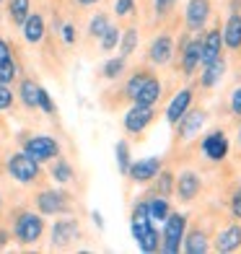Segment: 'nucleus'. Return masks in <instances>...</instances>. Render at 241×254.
<instances>
[{
  "mask_svg": "<svg viewBox=\"0 0 241 254\" xmlns=\"http://www.w3.org/2000/svg\"><path fill=\"white\" fill-rule=\"evenodd\" d=\"M114 158H117L120 174L127 177V169H130V164H132V156H130V143H127V140H117V143H114Z\"/></svg>",
  "mask_w": 241,
  "mask_h": 254,
  "instance_id": "7c9ffc66",
  "label": "nucleus"
},
{
  "mask_svg": "<svg viewBox=\"0 0 241 254\" xmlns=\"http://www.w3.org/2000/svg\"><path fill=\"white\" fill-rule=\"evenodd\" d=\"M18 78V63L10 50V42L0 37V83H13Z\"/></svg>",
  "mask_w": 241,
  "mask_h": 254,
  "instance_id": "f3484780",
  "label": "nucleus"
},
{
  "mask_svg": "<svg viewBox=\"0 0 241 254\" xmlns=\"http://www.w3.org/2000/svg\"><path fill=\"white\" fill-rule=\"evenodd\" d=\"M37 207L42 215H67L70 213V200L62 190H42L37 194Z\"/></svg>",
  "mask_w": 241,
  "mask_h": 254,
  "instance_id": "0eeeda50",
  "label": "nucleus"
},
{
  "mask_svg": "<svg viewBox=\"0 0 241 254\" xmlns=\"http://www.w3.org/2000/svg\"><path fill=\"white\" fill-rule=\"evenodd\" d=\"M200 37H184L179 44V50H181V73H184L187 78L194 75V70L200 67Z\"/></svg>",
  "mask_w": 241,
  "mask_h": 254,
  "instance_id": "4468645a",
  "label": "nucleus"
},
{
  "mask_svg": "<svg viewBox=\"0 0 241 254\" xmlns=\"http://www.w3.org/2000/svg\"><path fill=\"white\" fill-rule=\"evenodd\" d=\"M161 94H164V86H161V80L156 75H148L145 83L140 86V91H137V96L132 99V104H143V107H156Z\"/></svg>",
  "mask_w": 241,
  "mask_h": 254,
  "instance_id": "aec40b11",
  "label": "nucleus"
},
{
  "mask_svg": "<svg viewBox=\"0 0 241 254\" xmlns=\"http://www.w3.org/2000/svg\"><path fill=\"white\" fill-rule=\"evenodd\" d=\"M130 231H132V239L137 241V249L145 252V254H153L161 249V234L156 223L151 221V218H132L130 221Z\"/></svg>",
  "mask_w": 241,
  "mask_h": 254,
  "instance_id": "20e7f679",
  "label": "nucleus"
},
{
  "mask_svg": "<svg viewBox=\"0 0 241 254\" xmlns=\"http://www.w3.org/2000/svg\"><path fill=\"white\" fill-rule=\"evenodd\" d=\"M181 252L184 254H208L210 252V241L205 236V231H189L184 234V241H181Z\"/></svg>",
  "mask_w": 241,
  "mask_h": 254,
  "instance_id": "b1692460",
  "label": "nucleus"
},
{
  "mask_svg": "<svg viewBox=\"0 0 241 254\" xmlns=\"http://www.w3.org/2000/svg\"><path fill=\"white\" fill-rule=\"evenodd\" d=\"M13 88H10V83H0V112H8L10 107H13Z\"/></svg>",
  "mask_w": 241,
  "mask_h": 254,
  "instance_id": "e433bc0d",
  "label": "nucleus"
},
{
  "mask_svg": "<svg viewBox=\"0 0 241 254\" xmlns=\"http://www.w3.org/2000/svg\"><path fill=\"white\" fill-rule=\"evenodd\" d=\"M164 169V158L161 156H145V158H137L130 164L127 169V177L135 182V184H148L158 177V171Z\"/></svg>",
  "mask_w": 241,
  "mask_h": 254,
  "instance_id": "9d476101",
  "label": "nucleus"
},
{
  "mask_svg": "<svg viewBox=\"0 0 241 254\" xmlns=\"http://www.w3.org/2000/svg\"><path fill=\"white\" fill-rule=\"evenodd\" d=\"M200 151H202V156L208 158V161H213V164H221V161L228 158L231 140H228V135H226L223 130H210L208 135L202 137Z\"/></svg>",
  "mask_w": 241,
  "mask_h": 254,
  "instance_id": "423d86ee",
  "label": "nucleus"
},
{
  "mask_svg": "<svg viewBox=\"0 0 241 254\" xmlns=\"http://www.w3.org/2000/svg\"><path fill=\"white\" fill-rule=\"evenodd\" d=\"M231 215L241 221V187H236L234 197H231Z\"/></svg>",
  "mask_w": 241,
  "mask_h": 254,
  "instance_id": "a19ab883",
  "label": "nucleus"
},
{
  "mask_svg": "<svg viewBox=\"0 0 241 254\" xmlns=\"http://www.w3.org/2000/svg\"><path fill=\"white\" fill-rule=\"evenodd\" d=\"M228 70V65L223 57H218V60L208 63V65H202V73H200V86L202 88H215V86H221V80Z\"/></svg>",
  "mask_w": 241,
  "mask_h": 254,
  "instance_id": "4be33fe9",
  "label": "nucleus"
},
{
  "mask_svg": "<svg viewBox=\"0 0 241 254\" xmlns=\"http://www.w3.org/2000/svg\"><path fill=\"white\" fill-rule=\"evenodd\" d=\"M192 107V88H179L177 96L169 101L166 107V122L169 125H177L181 117H184V112Z\"/></svg>",
  "mask_w": 241,
  "mask_h": 254,
  "instance_id": "6ab92c4d",
  "label": "nucleus"
},
{
  "mask_svg": "<svg viewBox=\"0 0 241 254\" xmlns=\"http://www.w3.org/2000/svg\"><path fill=\"white\" fill-rule=\"evenodd\" d=\"M200 190H202V179H200V174H194V171H181L174 182V192L179 194L181 202H192L200 194Z\"/></svg>",
  "mask_w": 241,
  "mask_h": 254,
  "instance_id": "2eb2a0df",
  "label": "nucleus"
},
{
  "mask_svg": "<svg viewBox=\"0 0 241 254\" xmlns=\"http://www.w3.org/2000/svg\"><path fill=\"white\" fill-rule=\"evenodd\" d=\"M137 42H140V34H137V29L135 26H130V29H124L122 31V37H120V55L122 57H130L132 52H135V47H137Z\"/></svg>",
  "mask_w": 241,
  "mask_h": 254,
  "instance_id": "c756f323",
  "label": "nucleus"
},
{
  "mask_svg": "<svg viewBox=\"0 0 241 254\" xmlns=\"http://www.w3.org/2000/svg\"><path fill=\"white\" fill-rule=\"evenodd\" d=\"M75 3H78V5H86V8H88V5H96V3H101V0H75Z\"/></svg>",
  "mask_w": 241,
  "mask_h": 254,
  "instance_id": "a18cd8bd",
  "label": "nucleus"
},
{
  "mask_svg": "<svg viewBox=\"0 0 241 254\" xmlns=\"http://www.w3.org/2000/svg\"><path fill=\"white\" fill-rule=\"evenodd\" d=\"M13 236H16L18 244L34 247L44 236V215L42 213L24 210V213L16 218V223H13Z\"/></svg>",
  "mask_w": 241,
  "mask_h": 254,
  "instance_id": "7ed1b4c3",
  "label": "nucleus"
},
{
  "mask_svg": "<svg viewBox=\"0 0 241 254\" xmlns=\"http://www.w3.org/2000/svg\"><path fill=\"white\" fill-rule=\"evenodd\" d=\"M177 0H153V5H156V13H169L171 5H174Z\"/></svg>",
  "mask_w": 241,
  "mask_h": 254,
  "instance_id": "79ce46f5",
  "label": "nucleus"
},
{
  "mask_svg": "<svg viewBox=\"0 0 241 254\" xmlns=\"http://www.w3.org/2000/svg\"><path fill=\"white\" fill-rule=\"evenodd\" d=\"M29 13H31V0H8V18H10V24L21 26Z\"/></svg>",
  "mask_w": 241,
  "mask_h": 254,
  "instance_id": "cd10ccee",
  "label": "nucleus"
},
{
  "mask_svg": "<svg viewBox=\"0 0 241 254\" xmlns=\"http://www.w3.org/2000/svg\"><path fill=\"white\" fill-rule=\"evenodd\" d=\"M112 24L109 21V16L107 13H96V16H91V21H88V37H94V39H99L101 34L107 31V26Z\"/></svg>",
  "mask_w": 241,
  "mask_h": 254,
  "instance_id": "72a5a7b5",
  "label": "nucleus"
},
{
  "mask_svg": "<svg viewBox=\"0 0 241 254\" xmlns=\"http://www.w3.org/2000/svg\"><path fill=\"white\" fill-rule=\"evenodd\" d=\"M120 37H122V29H120V26H114V24H109V26H107V31L99 37V47H101V52H112V50H117Z\"/></svg>",
  "mask_w": 241,
  "mask_h": 254,
  "instance_id": "2f4dec72",
  "label": "nucleus"
},
{
  "mask_svg": "<svg viewBox=\"0 0 241 254\" xmlns=\"http://www.w3.org/2000/svg\"><path fill=\"white\" fill-rule=\"evenodd\" d=\"M0 205H3V197H0Z\"/></svg>",
  "mask_w": 241,
  "mask_h": 254,
  "instance_id": "de8ad7c7",
  "label": "nucleus"
},
{
  "mask_svg": "<svg viewBox=\"0 0 241 254\" xmlns=\"http://www.w3.org/2000/svg\"><path fill=\"white\" fill-rule=\"evenodd\" d=\"M8 239H10V234H8L5 228H0V249H3V247H8Z\"/></svg>",
  "mask_w": 241,
  "mask_h": 254,
  "instance_id": "c03bdc74",
  "label": "nucleus"
},
{
  "mask_svg": "<svg viewBox=\"0 0 241 254\" xmlns=\"http://www.w3.org/2000/svg\"><path fill=\"white\" fill-rule=\"evenodd\" d=\"M213 16V5L210 0H187V8H184V24L189 29V34H200L208 21Z\"/></svg>",
  "mask_w": 241,
  "mask_h": 254,
  "instance_id": "6e6552de",
  "label": "nucleus"
},
{
  "mask_svg": "<svg viewBox=\"0 0 241 254\" xmlns=\"http://www.w3.org/2000/svg\"><path fill=\"white\" fill-rule=\"evenodd\" d=\"M124 67H127V57H109V60L104 63V67H101V75H104L107 80H117L122 73H124Z\"/></svg>",
  "mask_w": 241,
  "mask_h": 254,
  "instance_id": "c85d7f7f",
  "label": "nucleus"
},
{
  "mask_svg": "<svg viewBox=\"0 0 241 254\" xmlns=\"http://www.w3.org/2000/svg\"><path fill=\"white\" fill-rule=\"evenodd\" d=\"M5 171H8V177L13 179V182H18V184H34V182L42 177L39 161H34V158H31L29 153H24V151L8 156Z\"/></svg>",
  "mask_w": 241,
  "mask_h": 254,
  "instance_id": "f03ea898",
  "label": "nucleus"
},
{
  "mask_svg": "<svg viewBox=\"0 0 241 254\" xmlns=\"http://www.w3.org/2000/svg\"><path fill=\"white\" fill-rule=\"evenodd\" d=\"M148 75H151V73H145V70H140V73H135L130 80H127V83H124V96H127L130 101L137 96V91H140V86L145 83V78Z\"/></svg>",
  "mask_w": 241,
  "mask_h": 254,
  "instance_id": "f704fd0d",
  "label": "nucleus"
},
{
  "mask_svg": "<svg viewBox=\"0 0 241 254\" xmlns=\"http://www.w3.org/2000/svg\"><path fill=\"white\" fill-rule=\"evenodd\" d=\"M135 13V0H114V16L127 18Z\"/></svg>",
  "mask_w": 241,
  "mask_h": 254,
  "instance_id": "4c0bfd02",
  "label": "nucleus"
},
{
  "mask_svg": "<svg viewBox=\"0 0 241 254\" xmlns=\"http://www.w3.org/2000/svg\"><path fill=\"white\" fill-rule=\"evenodd\" d=\"M47 34V26H44V18L39 13H29L26 21L21 24V37H24L29 44H39Z\"/></svg>",
  "mask_w": 241,
  "mask_h": 254,
  "instance_id": "5701e85b",
  "label": "nucleus"
},
{
  "mask_svg": "<svg viewBox=\"0 0 241 254\" xmlns=\"http://www.w3.org/2000/svg\"><path fill=\"white\" fill-rule=\"evenodd\" d=\"M91 221L96 223V228H101V231H104V218H101V213H99V210H94V213H91Z\"/></svg>",
  "mask_w": 241,
  "mask_h": 254,
  "instance_id": "37998d69",
  "label": "nucleus"
},
{
  "mask_svg": "<svg viewBox=\"0 0 241 254\" xmlns=\"http://www.w3.org/2000/svg\"><path fill=\"white\" fill-rule=\"evenodd\" d=\"M37 109H42L44 114H57V107L52 101V94L44 86H39V96H37Z\"/></svg>",
  "mask_w": 241,
  "mask_h": 254,
  "instance_id": "c9c22d12",
  "label": "nucleus"
},
{
  "mask_svg": "<svg viewBox=\"0 0 241 254\" xmlns=\"http://www.w3.org/2000/svg\"><path fill=\"white\" fill-rule=\"evenodd\" d=\"M221 37H223L226 50H231V52L241 50V13H231L226 18V26L221 31Z\"/></svg>",
  "mask_w": 241,
  "mask_h": 254,
  "instance_id": "412c9836",
  "label": "nucleus"
},
{
  "mask_svg": "<svg viewBox=\"0 0 241 254\" xmlns=\"http://www.w3.org/2000/svg\"><path fill=\"white\" fill-rule=\"evenodd\" d=\"M215 252H239L241 249V226L239 223H231V226H226L218 231V236H215V244H213Z\"/></svg>",
  "mask_w": 241,
  "mask_h": 254,
  "instance_id": "a211bd4d",
  "label": "nucleus"
},
{
  "mask_svg": "<svg viewBox=\"0 0 241 254\" xmlns=\"http://www.w3.org/2000/svg\"><path fill=\"white\" fill-rule=\"evenodd\" d=\"M60 37H62L65 44H75V26H73V24H62Z\"/></svg>",
  "mask_w": 241,
  "mask_h": 254,
  "instance_id": "ea45409f",
  "label": "nucleus"
},
{
  "mask_svg": "<svg viewBox=\"0 0 241 254\" xmlns=\"http://www.w3.org/2000/svg\"><path fill=\"white\" fill-rule=\"evenodd\" d=\"M78 236H80V226L75 218H60V221H55V226L50 231V247L52 249H67Z\"/></svg>",
  "mask_w": 241,
  "mask_h": 254,
  "instance_id": "1a4fd4ad",
  "label": "nucleus"
},
{
  "mask_svg": "<svg viewBox=\"0 0 241 254\" xmlns=\"http://www.w3.org/2000/svg\"><path fill=\"white\" fill-rule=\"evenodd\" d=\"M205 122H208V114H205L202 109H187L184 117H181L174 127H179V137L184 143L194 140V137H200V132L205 130Z\"/></svg>",
  "mask_w": 241,
  "mask_h": 254,
  "instance_id": "f8f14e48",
  "label": "nucleus"
},
{
  "mask_svg": "<svg viewBox=\"0 0 241 254\" xmlns=\"http://www.w3.org/2000/svg\"><path fill=\"white\" fill-rule=\"evenodd\" d=\"M0 3H3V0H0Z\"/></svg>",
  "mask_w": 241,
  "mask_h": 254,
  "instance_id": "09e8293b",
  "label": "nucleus"
},
{
  "mask_svg": "<svg viewBox=\"0 0 241 254\" xmlns=\"http://www.w3.org/2000/svg\"><path fill=\"white\" fill-rule=\"evenodd\" d=\"M174 182H177V177L171 174V171L161 169L158 177H156V194H164V197H169V194L174 192Z\"/></svg>",
  "mask_w": 241,
  "mask_h": 254,
  "instance_id": "473e14b6",
  "label": "nucleus"
},
{
  "mask_svg": "<svg viewBox=\"0 0 241 254\" xmlns=\"http://www.w3.org/2000/svg\"><path fill=\"white\" fill-rule=\"evenodd\" d=\"M37 96H39V83L31 78H24L18 83V99L26 109H37Z\"/></svg>",
  "mask_w": 241,
  "mask_h": 254,
  "instance_id": "a878e982",
  "label": "nucleus"
},
{
  "mask_svg": "<svg viewBox=\"0 0 241 254\" xmlns=\"http://www.w3.org/2000/svg\"><path fill=\"white\" fill-rule=\"evenodd\" d=\"M145 205H148V218H151L153 223H164L166 215L171 213V205L164 194H153L151 200H145Z\"/></svg>",
  "mask_w": 241,
  "mask_h": 254,
  "instance_id": "393cba45",
  "label": "nucleus"
},
{
  "mask_svg": "<svg viewBox=\"0 0 241 254\" xmlns=\"http://www.w3.org/2000/svg\"><path fill=\"white\" fill-rule=\"evenodd\" d=\"M174 39L169 37V34H158V37L151 42V47H148V60H151L153 65H169L171 60H174Z\"/></svg>",
  "mask_w": 241,
  "mask_h": 254,
  "instance_id": "ddd939ff",
  "label": "nucleus"
},
{
  "mask_svg": "<svg viewBox=\"0 0 241 254\" xmlns=\"http://www.w3.org/2000/svg\"><path fill=\"white\" fill-rule=\"evenodd\" d=\"M50 177H52L57 184H70L73 177H75V171H73V166H70V161H65V158L57 156V158L52 161V166H50Z\"/></svg>",
  "mask_w": 241,
  "mask_h": 254,
  "instance_id": "bb28decb",
  "label": "nucleus"
},
{
  "mask_svg": "<svg viewBox=\"0 0 241 254\" xmlns=\"http://www.w3.org/2000/svg\"><path fill=\"white\" fill-rule=\"evenodd\" d=\"M156 117V112L153 107H143V104H132V107L124 112V117H122V125H124V130H127L130 135H140L148 130V125L153 122Z\"/></svg>",
  "mask_w": 241,
  "mask_h": 254,
  "instance_id": "9b49d317",
  "label": "nucleus"
},
{
  "mask_svg": "<svg viewBox=\"0 0 241 254\" xmlns=\"http://www.w3.org/2000/svg\"><path fill=\"white\" fill-rule=\"evenodd\" d=\"M187 234V215L184 213H169L164 221V231H161V252L164 254H179L181 241Z\"/></svg>",
  "mask_w": 241,
  "mask_h": 254,
  "instance_id": "f257e3e1",
  "label": "nucleus"
},
{
  "mask_svg": "<svg viewBox=\"0 0 241 254\" xmlns=\"http://www.w3.org/2000/svg\"><path fill=\"white\" fill-rule=\"evenodd\" d=\"M200 65H208L213 60L221 57L223 50V37H221V29H210L205 31V37H200Z\"/></svg>",
  "mask_w": 241,
  "mask_h": 254,
  "instance_id": "dca6fc26",
  "label": "nucleus"
},
{
  "mask_svg": "<svg viewBox=\"0 0 241 254\" xmlns=\"http://www.w3.org/2000/svg\"><path fill=\"white\" fill-rule=\"evenodd\" d=\"M21 151L29 153L34 161H39V164H47V161H55L57 156H60V143L55 140L52 135H31L24 140V145H21Z\"/></svg>",
  "mask_w": 241,
  "mask_h": 254,
  "instance_id": "39448f33",
  "label": "nucleus"
},
{
  "mask_svg": "<svg viewBox=\"0 0 241 254\" xmlns=\"http://www.w3.org/2000/svg\"><path fill=\"white\" fill-rule=\"evenodd\" d=\"M236 148L241 151V125H239V132H236Z\"/></svg>",
  "mask_w": 241,
  "mask_h": 254,
  "instance_id": "49530a36",
  "label": "nucleus"
},
{
  "mask_svg": "<svg viewBox=\"0 0 241 254\" xmlns=\"http://www.w3.org/2000/svg\"><path fill=\"white\" fill-rule=\"evenodd\" d=\"M228 109H231L234 117L241 120V86H236V88L231 91V99H228Z\"/></svg>",
  "mask_w": 241,
  "mask_h": 254,
  "instance_id": "58836bf2",
  "label": "nucleus"
}]
</instances>
